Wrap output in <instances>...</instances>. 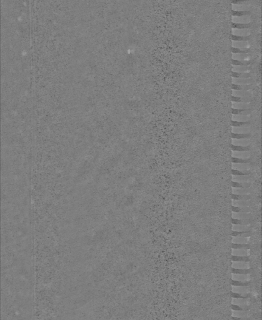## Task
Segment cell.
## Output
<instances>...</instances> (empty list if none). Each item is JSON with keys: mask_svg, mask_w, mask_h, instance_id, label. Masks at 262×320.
<instances>
[{"mask_svg": "<svg viewBox=\"0 0 262 320\" xmlns=\"http://www.w3.org/2000/svg\"><path fill=\"white\" fill-rule=\"evenodd\" d=\"M240 318H241L232 316V318H231V320H240Z\"/></svg>", "mask_w": 262, "mask_h": 320, "instance_id": "cell-36", "label": "cell"}, {"mask_svg": "<svg viewBox=\"0 0 262 320\" xmlns=\"http://www.w3.org/2000/svg\"><path fill=\"white\" fill-rule=\"evenodd\" d=\"M232 268L238 269L249 268V264L248 262H233Z\"/></svg>", "mask_w": 262, "mask_h": 320, "instance_id": "cell-23", "label": "cell"}, {"mask_svg": "<svg viewBox=\"0 0 262 320\" xmlns=\"http://www.w3.org/2000/svg\"><path fill=\"white\" fill-rule=\"evenodd\" d=\"M231 161L234 164H247L250 163V158H240L237 157H231Z\"/></svg>", "mask_w": 262, "mask_h": 320, "instance_id": "cell-16", "label": "cell"}, {"mask_svg": "<svg viewBox=\"0 0 262 320\" xmlns=\"http://www.w3.org/2000/svg\"><path fill=\"white\" fill-rule=\"evenodd\" d=\"M232 292L237 293H246L249 291L248 287H232Z\"/></svg>", "mask_w": 262, "mask_h": 320, "instance_id": "cell-19", "label": "cell"}, {"mask_svg": "<svg viewBox=\"0 0 262 320\" xmlns=\"http://www.w3.org/2000/svg\"><path fill=\"white\" fill-rule=\"evenodd\" d=\"M233 249H241V250H248L251 247L248 243H234L231 244Z\"/></svg>", "mask_w": 262, "mask_h": 320, "instance_id": "cell-10", "label": "cell"}, {"mask_svg": "<svg viewBox=\"0 0 262 320\" xmlns=\"http://www.w3.org/2000/svg\"><path fill=\"white\" fill-rule=\"evenodd\" d=\"M231 283L232 287H249V285L250 284V281L243 282H239V281H236V280L231 279Z\"/></svg>", "mask_w": 262, "mask_h": 320, "instance_id": "cell-24", "label": "cell"}, {"mask_svg": "<svg viewBox=\"0 0 262 320\" xmlns=\"http://www.w3.org/2000/svg\"><path fill=\"white\" fill-rule=\"evenodd\" d=\"M251 198V195L248 194H234L231 195V199L236 201H248Z\"/></svg>", "mask_w": 262, "mask_h": 320, "instance_id": "cell-2", "label": "cell"}, {"mask_svg": "<svg viewBox=\"0 0 262 320\" xmlns=\"http://www.w3.org/2000/svg\"><path fill=\"white\" fill-rule=\"evenodd\" d=\"M231 52L235 54H248L251 52V50L250 48H238L232 47L231 48Z\"/></svg>", "mask_w": 262, "mask_h": 320, "instance_id": "cell-20", "label": "cell"}, {"mask_svg": "<svg viewBox=\"0 0 262 320\" xmlns=\"http://www.w3.org/2000/svg\"><path fill=\"white\" fill-rule=\"evenodd\" d=\"M250 223V220L249 219H231V224L233 225H241V226H246Z\"/></svg>", "mask_w": 262, "mask_h": 320, "instance_id": "cell-6", "label": "cell"}, {"mask_svg": "<svg viewBox=\"0 0 262 320\" xmlns=\"http://www.w3.org/2000/svg\"><path fill=\"white\" fill-rule=\"evenodd\" d=\"M240 320H251V319L248 317H243L240 318Z\"/></svg>", "mask_w": 262, "mask_h": 320, "instance_id": "cell-35", "label": "cell"}, {"mask_svg": "<svg viewBox=\"0 0 262 320\" xmlns=\"http://www.w3.org/2000/svg\"><path fill=\"white\" fill-rule=\"evenodd\" d=\"M250 257L248 256H231V261L233 262H249Z\"/></svg>", "mask_w": 262, "mask_h": 320, "instance_id": "cell-8", "label": "cell"}, {"mask_svg": "<svg viewBox=\"0 0 262 320\" xmlns=\"http://www.w3.org/2000/svg\"><path fill=\"white\" fill-rule=\"evenodd\" d=\"M251 296V294L246 293H237L232 292L231 293V297L234 299H248Z\"/></svg>", "mask_w": 262, "mask_h": 320, "instance_id": "cell-22", "label": "cell"}, {"mask_svg": "<svg viewBox=\"0 0 262 320\" xmlns=\"http://www.w3.org/2000/svg\"><path fill=\"white\" fill-rule=\"evenodd\" d=\"M232 65L235 66H248L251 64V61L250 60H237L232 59L231 60Z\"/></svg>", "mask_w": 262, "mask_h": 320, "instance_id": "cell-7", "label": "cell"}, {"mask_svg": "<svg viewBox=\"0 0 262 320\" xmlns=\"http://www.w3.org/2000/svg\"><path fill=\"white\" fill-rule=\"evenodd\" d=\"M233 70H235V72H238V73H244L245 71H246L247 70H248V68L247 66H238V67H236L235 69H233Z\"/></svg>", "mask_w": 262, "mask_h": 320, "instance_id": "cell-30", "label": "cell"}, {"mask_svg": "<svg viewBox=\"0 0 262 320\" xmlns=\"http://www.w3.org/2000/svg\"><path fill=\"white\" fill-rule=\"evenodd\" d=\"M251 137V134L248 133H231V138L233 139L236 140H243V139H248Z\"/></svg>", "mask_w": 262, "mask_h": 320, "instance_id": "cell-14", "label": "cell"}, {"mask_svg": "<svg viewBox=\"0 0 262 320\" xmlns=\"http://www.w3.org/2000/svg\"><path fill=\"white\" fill-rule=\"evenodd\" d=\"M247 231H234V230H232L231 231V236H239V237H240V236L245 233Z\"/></svg>", "mask_w": 262, "mask_h": 320, "instance_id": "cell-29", "label": "cell"}, {"mask_svg": "<svg viewBox=\"0 0 262 320\" xmlns=\"http://www.w3.org/2000/svg\"><path fill=\"white\" fill-rule=\"evenodd\" d=\"M232 114L235 115H241V116H246L248 115L251 113V111L250 110H245V109H236V108H231Z\"/></svg>", "mask_w": 262, "mask_h": 320, "instance_id": "cell-3", "label": "cell"}, {"mask_svg": "<svg viewBox=\"0 0 262 320\" xmlns=\"http://www.w3.org/2000/svg\"><path fill=\"white\" fill-rule=\"evenodd\" d=\"M247 299H233L232 300V304H236L240 306V305H244L246 304Z\"/></svg>", "mask_w": 262, "mask_h": 320, "instance_id": "cell-28", "label": "cell"}, {"mask_svg": "<svg viewBox=\"0 0 262 320\" xmlns=\"http://www.w3.org/2000/svg\"><path fill=\"white\" fill-rule=\"evenodd\" d=\"M231 39L234 42H246L250 39V36H240L235 35V34H231Z\"/></svg>", "mask_w": 262, "mask_h": 320, "instance_id": "cell-13", "label": "cell"}, {"mask_svg": "<svg viewBox=\"0 0 262 320\" xmlns=\"http://www.w3.org/2000/svg\"><path fill=\"white\" fill-rule=\"evenodd\" d=\"M231 149L233 151H240V152H247L249 151L251 149L250 146H241V145H231Z\"/></svg>", "mask_w": 262, "mask_h": 320, "instance_id": "cell-5", "label": "cell"}, {"mask_svg": "<svg viewBox=\"0 0 262 320\" xmlns=\"http://www.w3.org/2000/svg\"><path fill=\"white\" fill-rule=\"evenodd\" d=\"M250 23H231V27L233 29H248L251 27Z\"/></svg>", "mask_w": 262, "mask_h": 320, "instance_id": "cell-18", "label": "cell"}, {"mask_svg": "<svg viewBox=\"0 0 262 320\" xmlns=\"http://www.w3.org/2000/svg\"><path fill=\"white\" fill-rule=\"evenodd\" d=\"M231 101L236 103H248L251 101L250 97H238L232 96Z\"/></svg>", "mask_w": 262, "mask_h": 320, "instance_id": "cell-11", "label": "cell"}, {"mask_svg": "<svg viewBox=\"0 0 262 320\" xmlns=\"http://www.w3.org/2000/svg\"><path fill=\"white\" fill-rule=\"evenodd\" d=\"M250 124V121H231V126L233 127L240 128L246 125H249Z\"/></svg>", "mask_w": 262, "mask_h": 320, "instance_id": "cell-26", "label": "cell"}, {"mask_svg": "<svg viewBox=\"0 0 262 320\" xmlns=\"http://www.w3.org/2000/svg\"><path fill=\"white\" fill-rule=\"evenodd\" d=\"M240 307L241 308L242 310L244 311H248L250 309V306H249V305H247V304L240 305Z\"/></svg>", "mask_w": 262, "mask_h": 320, "instance_id": "cell-33", "label": "cell"}, {"mask_svg": "<svg viewBox=\"0 0 262 320\" xmlns=\"http://www.w3.org/2000/svg\"><path fill=\"white\" fill-rule=\"evenodd\" d=\"M250 14V11H235L232 10V15L233 17L241 18L248 16Z\"/></svg>", "mask_w": 262, "mask_h": 320, "instance_id": "cell-21", "label": "cell"}, {"mask_svg": "<svg viewBox=\"0 0 262 320\" xmlns=\"http://www.w3.org/2000/svg\"><path fill=\"white\" fill-rule=\"evenodd\" d=\"M231 210L232 212L233 213H241V207L240 206H235L233 205L231 206Z\"/></svg>", "mask_w": 262, "mask_h": 320, "instance_id": "cell-31", "label": "cell"}, {"mask_svg": "<svg viewBox=\"0 0 262 320\" xmlns=\"http://www.w3.org/2000/svg\"><path fill=\"white\" fill-rule=\"evenodd\" d=\"M251 183L248 182H237L231 181V186L235 188H248L250 187Z\"/></svg>", "mask_w": 262, "mask_h": 320, "instance_id": "cell-4", "label": "cell"}, {"mask_svg": "<svg viewBox=\"0 0 262 320\" xmlns=\"http://www.w3.org/2000/svg\"><path fill=\"white\" fill-rule=\"evenodd\" d=\"M231 76L233 78H240V79H249L251 77V74L249 73H238L232 71Z\"/></svg>", "mask_w": 262, "mask_h": 320, "instance_id": "cell-12", "label": "cell"}, {"mask_svg": "<svg viewBox=\"0 0 262 320\" xmlns=\"http://www.w3.org/2000/svg\"><path fill=\"white\" fill-rule=\"evenodd\" d=\"M236 81L233 80V84H237V85H249V83H251L252 81L251 79H240V78H236Z\"/></svg>", "mask_w": 262, "mask_h": 320, "instance_id": "cell-25", "label": "cell"}, {"mask_svg": "<svg viewBox=\"0 0 262 320\" xmlns=\"http://www.w3.org/2000/svg\"><path fill=\"white\" fill-rule=\"evenodd\" d=\"M232 274H249L251 273L250 268H243V269H238V268H231Z\"/></svg>", "mask_w": 262, "mask_h": 320, "instance_id": "cell-15", "label": "cell"}, {"mask_svg": "<svg viewBox=\"0 0 262 320\" xmlns=\"http://www.w3.org/2000/svg\"><path fill=\"white\" fill-rule=\"evenodd\" d=\"M245 1H232V3L233 4H241L243 3H245Z\"/></svg>", "mask_w": 262, "mask_h": 320, "instance_id": "cell-34", "label": "cell"}, {"mask_svg": "<svg viewBox=\"0 0 262 320\" xmlns=\"http://www.w3.org/2000/svg\"><path fill=\"white\" fill-rule=\"evenodd\" d=\"M231 174L233 176H248L251 174V171L249 170H239L232 169Z\"/></svg>", "mask_w": 262, "mask_h": 320, "instance_id": "cell-17", "label": "cell"}, {"mask_svg": "<svg viewBox=\"0 0 262 320\" xmlns=\"http://www.w3.org/2000/svg\"><path fill=\"white\" fill-rule=\"evenodd\" d=\"M249 279H250V277L248 274H232V277H231V279L236 280V281H239V282H243L249 281Z\"/></svg>", "mask_w": 262, "mask_h": 320, "instance_id": "cell-9", "label": "cell"}, {"mask_svg": "<svg viewBox=\"0 0 262 320\" xmlns=\"http://www.w3.org/2000/svg\"><path fill=\"white\" fill-rule=\"evenodd\" d=\"M251 88V85H237L231 83V89L234 91H247Z\"/></svg>", "mask_w": 262, "mask_h": 320, "instance_id": "cell-1", "label": "cell"}, {"mask_svg": "<svg viewBox=\"0 0 262 320\" xmlns=\"http://www.w3.org/2000/svg\"><path fill=\"white\" fill-rule=\"evenodd\" d=\"M231 309L233 310V311H243L241 308L240 307V306H238V305H236V304H231Z\"/></svg>", "mask_w": 262, "mask_h": 320, "instance_id": "cell-32", "label": "cell"}, {"mask_svg": "<svg viewBox=\"0 0 262 320\" xmlns=\"http://www.w3.org/2000/svg\"><path fill=\"white\" fill-rule=\"evenodd\" d=\"M248 311H233L232 312V316L234 317H238V318H243V317H248Z\"/></svg>", "mask_w": 262, "mask_h": 320, "instance_id": "cell-27", "label": "cell"}]
</instances>
